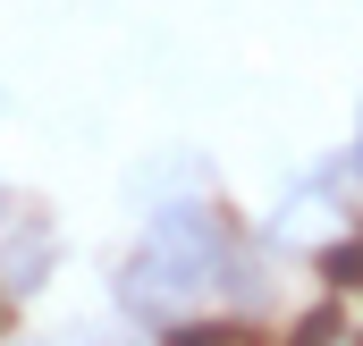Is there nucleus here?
I'll list each match as a JSON object with an SVG mask.
<instances>
[{"label": "nucleus", "instance_id": "nucleus-8", "mask_svg": "<svg viewBox=\"0 0 363 346\" xmlns=\"http://www.w3.org/2000/svg\"><path fill=\"white\" fill-rule=\"evenodd\" d=\"M347 346H355V330H347Z\"/></svg>", "mask_w": 363, "mask_h": 346}, {"label": "nucleus", "instance_id": "nucleus-2", "mask_svg": "<svg viewBox=\"0 0 363 346\" xmlns=\"http://www.w3.org/2000/svg\"><path fill=\"white\" fill-rule=\"evenodd\" d=\"M127 194H135L144 211H161V203H186V194H220V186H211V169H203V152H161V161H152V177L135 169V186H127Z\"/></svg>", "mask_w": 363, "mask_h": 346}, {"label": "nucleus", "instance_id": "nucleus-6", "mask_svg": "<svg viewBox=\"0 0 363 346\" xmlns=\"http://www.w3.org/2000/svg\"><path fill=\"white\" fill-rule=\"evenodd\" d=\"M9 203H17V194H9V177H0V220H9Z\"/></svg>", "mask_w": 363, "mask_h": 346}, {"label": "nucleus", "instance_id": "nucleus-7", "mask_svg": "<svg viewBox=\"0 0 363 346\" xmlns=\"http://www.w3.org/2000/svg\"><path fill=\"white\" fill-rule=\"evenodd\" d=\"M17 346H43V338H17Z\"/></svg>", "mask_w": 363, "mask_h": 346}, {"label": "nucleus", "instance_id": "nucleus-4", "mask_svg": "<svg viewBox=\"0 0 363 346\" xmlns=\"http://www.w3.org/2000/svg\"><path fill=\"white\" fill-rule=\"evenodd\" d=\"M68 346H161V338H152V330H127V321H118V330H77Z\"/></svg>", "mask_w": 363, "mask_h": 346}, {"label": "nucleus", "instance_id": "nucleus-5", "mask_svg": "<svg viewBox=\"0 0 363 346\" xmlns=\"http://www.w3.org/2000/svg\"><path fill=\"white\" fill-rule=\"evenodd\" d=\"M9 313H17V296H0V330H9Z\"/></svg>", "mask_w": 363, "mask_h": 346}, {"label": "nucleus", "instance_id": "nucleus-3", "mask_svg": "<svg viewBox=\"0 0 363 346\" xmlns=\"http://www.w3.org/2000/svg\"><path fill=\"white\" fill-rule=\"evenodd\" d=\"M338 169H347V194L363 203V110H355V127H347V144H338Z\"/></svg>", "mask_w": 363, "mask_h": 346}, {"label": "nucleus", "instance_id": "nucleus-1", "mask_svg": "<svg viewBox=\"0 0 363 346\" xmlns=\"http://www.w3.org/2000/svg\"><path fill=\"white\" fill-rule=\"evenodd\" d=\"M51 270H60V228H51V211H34V203H9V220H0V296H43L51 287Z\"/></svg>", "mask_w": 363, "mask_h": 346}]
</instances>
